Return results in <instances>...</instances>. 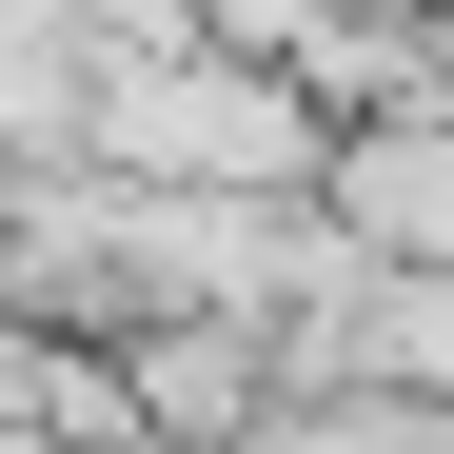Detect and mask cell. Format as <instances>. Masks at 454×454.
Masks as SVG:
<instances>
[{
    "mask_svg": "<svg viewBox=\"0 0 454 454\" xmlns=\"http://www.w3.org/2000/svg\"><path fill=\"white\" fill-rule=\"evenodd\" d=\"M99 119L159 178H296V99H257V80H119Z\"/></svg>",
    "mask_w": 454,
    "mask_h": 454,
    "instance_id": "obj_1",
    "label": "cell"
}]
</instances>
